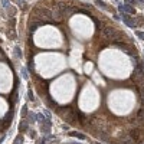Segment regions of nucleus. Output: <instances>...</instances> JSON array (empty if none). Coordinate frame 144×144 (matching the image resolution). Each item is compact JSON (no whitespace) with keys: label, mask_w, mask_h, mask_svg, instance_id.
<instances>
[{"label":"nucleus","mask_w":144,"mask_h":144,"mask_svg":"<svg viewBox=\"0 0 144 144\" xmlns=\"http://www.w3.org/2000/svg\"><path fill=\"white\" fill-rule=\"evenodd\" d=\"M121 20L125 23L128 28H132V29L137 28V22H135V19H134V17H130L127 13H121Z\"/></svg>","instance_id":"nucleus-1"},{"label":"nucleus","mask_w":144,"mask_h":144,"mask_svg":"<svg viewBox=\"0 0 144 144\" xmlns=\"http://www.w3.org/2000/svg\"><path fill=\"white\" fill-rule=\"evenodd\" d=\"M55 109H56L58 115H59L61 118H65V117H66V115H68L69 112H71L72 107H71V105H63V107H59V105H58V107H56Z\"/></svg>","instance_id":"nucleus-2"},{"label":"nucleus","mask_w":144,"mask_h":144,"mask_svg":"<svg viewBox=\"0 0 144 144\" xmlns=\"http://www.w3.org/2000/svg\"><path fill=\"white\" fill-rule=\"evenodd\" d=\"M63 120L66 121V122H69V124H78V115H76V112H75V109L74 108L71 109V112H69Z\"/></svg>","instance_id":"nucleus-3"},{"label":"nucleus","mask_w":144,"mask_h":144,"mask_svg":"<svg viewBox=\"0 0 144 144\" xmlns=\"http://www.w3.org/2000/svg\"><path fill=\"white\" fill-rule=\"evenodd\" d=\"M51 127H52V122H51V120L48 118L46 121H43V122H40V131L43 132V134H49L51 132Z\"/></svg>","instance_id":"nucleus-4"},{"label":"nucleus","mask_w":144,"mask_h":144,"mask_svg":"<svg viewBox=\"0 0 144 144\" xmlns=\"http://www.w3.org/2000/svg\"><path fill=\"white\" fill-rule=\"evenodd\" d=\"M78 120H79V122L82 124V125H86V124L91 121V117H89V115H86V114L79 112V114H78Z\"/></svg>","instance_id":"nucleus-5"},{"label":"nucleus","mask_w":144,"mask_h":144,"mask_svg":"<svg viewBox=\"0 0 144 144\" xmlns=\"http://www.w3.org/2000/svg\"><path fill=\"white\" fill-rule=\"evenodd\" d=\"M40 25H43V23L40 22V20H36V22H32V23H29V32L32 33V32H35L36 29L39 28Z\"/></svg>","instance_id":"nucleus-6"},{"label":"nucleus","mask_w":144,"mask_h":144,"mask_svg":"<svg viewBox=\"0 0 144 144\" xmlns=\"http://www.w3.org/2000/svg\"><path fill=\"white\" fill-rule=\"evenodd\" d=\"M19 131H20V132H26V131H29V122H28L26 120L20 121V125H19Z\"/></svg>","instance_id":"nucleus-7"},{"label":"nucleus","mask_w":144,"mask_h":144,"mask_svg":"<svg viewBox=\"0 0 144 144\" xmlns=\"http://www.w3.org/2000/svg\"><path fill=\"white\" fill-rule=\"evenodd\" d=\"M69 135H71V137H75V138H79V140H85L86 138L82 132H78V131H71L69 132Z\"/></svg>","instance_id":"nucleus-8"},{"label":"nucleus","mask_w":144,"mask_h":144,"mask_svg":"<svg viewBox=\"0 0 144 144\" xmlns=\"http://www.w3.org/2000/svg\"><path fill=\"white\" fill-rule=\"evenodd\" d=\"M17 98H19V94H17V91H13V94H12V97L9 98V101H10V104H12V105L15 104V101H16Z\"/></svg>","instance_id":"nucleus-9"},{"label":"nucleus","mask_w":144,"mask_h":144,"mask_svg":"<svg viewBox=\"0 0 144 144\" xmlns=\"http://www.w3.org/2000/svg\"><path fill=\"white\" fill-rule=\"evenodd\" d=\"M29 117H28V121L29 122H35V121H36V114H35V112H29Z\"/></svg>","instance_id":"nucleus-10"},{"label":"nucleus","mask_w":144,"mask_h":144,"mask_svg":"<svg viewBox=\"0 0 144 144\" xmlns=\"http://www.w3.org/2000/svg\"><path fill=\"white\" fill-rule=\"evenodd\" d=\"M95 5H97V6H99L101 9H108V6L105 5L104 2H101V0H95Z\"/></svg>","instance_id":"nucleus-11"},{"label":"nucleus","mask_w":144,"mask_h":144,"mask_svg":"<svg viewBox=\"0 0 144 144\" xmlns=\"http://www.w3.org/2000/svg\"><path fill=\"white\" fill-rule=\"evenodd\" d=\"M20 72H22V76L25 78V79H29V72H28V69H26V68H22V69H20Z\"/></svg>","instance_id":"nucleus-12"},{"label":"nucleus","mask_w":144,"mask_h":144,"mask_svg":"<svg viewBox=\"0 0 144 144\" xmlns=\"http://www.w3.org/2000/svg\"><path fill=\"white\" fill-rule=\"evenodd\" d=\"M15 56H17V58H22V51H20V48H19V46H16V48H15Z\"/></svg>","instance_id":"nucleus-13"},{"label":"nucleus","mask_w":144,"mask_h":144,"mask_svg":"<svg viewBox=\"0 0 144 144\" xmlns=\"http://www.w3.org/2000/svg\"><path fill=\"white\" fill-rule=\"evenodd\" d=\"M135 35H137V38H138V39L144 40V32H141V30H137V32H135Z\"/></svg>","instance_id":"nucleus-14"},{"label":"nucleus","mask_w":144,"mask_h":144,"mask_svg":"<svg viewBox=\"0 0 144 144\" xmlns=\"http://www.w3.org/2000/svg\"><path fill=\"white\" fill-rule=\"evenodd\" d=\"M22 143H23V137H22V135H19L17 140H15V143H13V144H22Z\"/></svg>","instance_id":"nucleus-15"},{"label":"nucleus","mask_w":144,"mask_h":144,"mask_svg":"<svg viewBox=\"0 0 144 144\" xmlns=\"http://www.w3.org/2000/svg\"><path fill=\"white\" fill-rule=\"evenodd\" d=\"M22 115L23 117H28V107H26V105L22 108Z\"/></svg>","instance_id":"nucleus-16"},{"label":"nucleus","mask_w":144,"mask_h":144,"mask_svg":"<svg viewBox=\"0 0 144 144\" xmlns=\"http://www.w3.org/2000/svg\"><path fill=\"white\" fill-rule=\"evenodd\" d=\"M28 98L30 99V101H35V97H33V92H32V91L28 92Z\"/></svg>","instance_id":"nucleus-17"},{"label":"nucleus","mask_w":144,"mask_h":144,"mask_svg":"<svg viewBox=\"0 0 144 144\" xmlns=\"http://www.w3.org/2000/svg\"><path fill=\"white\" fill-rule=\"evenodd\" d=\"M137 3V0H125V5H131V6H134Z\"/></svg>","instance_id":"nucleus-18"},{"label":"nucleus","mask_w":144,"mask_h":144,"mask_svg":"<svg viewBox=\"0 0 144 144\" xmlns=\"http://www.w3.org/2000/svg\"><path fill=\"white\" fill-rule=\"evenodd\" d=\"M9 36H10V39H15V38H16V33H15V30H10V32H9Z\"/></svg>","instance_id":"nucleus-19"},{"label":"nucleus","mask_w":144,"mask_h":144,"mask_svg":"<svg viewBox=\"0 0 144 144\" xmlns=\"http://www.w3.org/2000/svg\"><path fill=\"white\" fill-rule=\"evenodd\" d=\"M17 3L22 6V7H25V0H17Z\"/></svg>","instance_id":"nucleus-20"},{"label":"nucleus","mask_w":144,"mask_h":144,"mask_svg":"<svg viewBox=\"0 0 144 144\" xmlns=\"http://www.w3.org/2000/svg\"><path fill=\"white\" fill-rule=\"evenodd\" d=\"M2 5L5 6V7H6V6H9V0H3V2H2Z\"/></svg>","instance_id":"nucleus-21"},{"label":"nucleus","mask_w":144,"mask_h":144,"mask_svg":"<svg viewBox=\"0 0 144 144\" xmlns=\"http://www.w3.org/2000/svg\"><path fill=\"white\" fill-rule=\"evenodd\" d=\"M137 2H140V3H144V0H137Z\"/></svg>","instance_id":"nucleus-22"},{"label":"nucleus","mask_w":144,"mask_h":144,"mask_svg":"<svg viewBox=\"0 0 144 144\" xmlns=\"http://www.w3.org/2000/svg\"><path fill=\"white\" fill-rule=\"evenodd\" d=\"M95 144H99V143H95Z\"/></svg>","instance_id":"nucleus-23"}]
</instances>
